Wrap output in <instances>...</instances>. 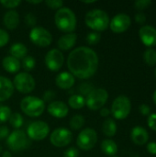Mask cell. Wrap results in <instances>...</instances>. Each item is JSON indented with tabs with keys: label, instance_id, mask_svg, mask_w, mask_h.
<instances>
[{
	"label": "cell",
	"instance_id": "6da1fadb",
	"mask_svg": "<svg viewBox=\"0 0 156 157\" xmlns=\"http://www.w3.org/2000/svg\"><path fill=\"white\" fill-rule=\"evenodd\" d=\"M67 66L70 73L80 79L92 77L98 67V56L89 47L82 46L73 50L67 58Z\"/></svg>",
	"mask_w": 156,
	"mask_h": 157
},
{
	"label": "cell",
	"instance_id": "7a4b0ae2",
	"mask_svg": "<svg viewBox=\"0 0 156 157\" xmlns=\"http://www.w3.org/2000/svg\"><path fill=\"white\" fill-rule=\"evenodd\" d=\"M56 27L63 32L72 33L74 31L77 24L75 14L69 7H62L57 10L54 16Z\"/></svg>",
	"mask_w": 156,
	"mask_h": 157
},
{
	"label": "cell",
	"instance_id": "3957f363",
	"mask_svg": "<svg viewBox=\"0 0 156 157\" xmlns=\"http://www.w3.org/2000/svg\"><path fill=\"white\" fill-rule=\"evenodd\" d=\"M85 22L91 29L96 32H100L108 28L110 20L106 11L102 9H92L86 13Z\"/></svg>",
	"mask_w": 156,
	"mask_h": 157
},
{
	"label": "cell",
	"instance_id": "277c9868",
	"mask_svg": "<svg viewBox=\"0 0 156 157\" xmlns=\"http://www.w3.org/2000/svg\"><path fill=\"white\" fill-rule=\"evenodd\" d=\"M20 109L27 116L36 118L44 112L45 102L37 97L29 96L20 101Z\"/></svg>",
	"mask_w": 156,
	"mask_h": 157
},
{
	"label": "cell",
	"instance_id": "5b68a950",
	"mask_svg": "<svg viewBox=\"0 0 156 157\" xmlns=\"http://www.w3.org/2000/svg\"><path fill=\"white\" fill-rule=\"evenodd\" d=\"M131 102L130 98L124 95L117 97L111 106V114L116 120H125L131 113Z\"/></svg>",
	"mask_w": 156,
	"mask_h": 157
},
{
	"label": "cell",
	"instance_id": "8992f818",
	"mask_svg": "<svg viewBox=\"0 0 156 157\" xmlns=\"http://www.w3.org/2000/svg\"><path fill=\"white\" fill-rule=\"evenodd\" d=\"M86 107L91 110L101 109L108 99V93L104 88L93 89L85 98Z\"/></svg>",
	"mask_w": 156,
	"mask_h": 157
},
{
	"label": "cell",
	"instance_id": "52a82bcc",
	"mask_svg": "<svg viewBox=\"0 0 156 157\" xmlns=\"http://www.w3.org/2000/svg\"><path fill=\"white\" fill-rule=\"evenodd\" d=\"M6 144L10 150L14 152H20L27 149L29 145V141L27 134L21 130H15L9 133L6 138Z\"/></svg>",
	"mask_w": 156,
	"mask_h": 157
},
{
	"label": "cell",
	"instance_id": "ba28073f",
	"mask_svg": "<svg viewBox=\"0 0 156 157\" xmlns=\"http://www.w3.org/2000/svg\"><path fill=\"white\" fill-rule=\"evenodd\" d=\"M14 88H16L18 92L22 94H29L32 92L36 86V83L32 75L27 72L18 73L14 77V81L12 82Z\"/></svg>",
	"mask_w": 156,
	"mask_h": 157
},
{
	"label": "cell",
	"instance_id": "9c48e42d",
	"mask_svg": "<svg viewBox=\"0 0 156 157\" xmlns=\"http://www.w3.org/2000/svg\"><path fill=\"white\" fill-rule=\"evenodd\" d=\"M97 143V134L94 129L86 128L84 129L76 138V144L77 146L84 150L89 151L95 147Z\"/></svg>",
	"mask_w": 156,
	"mask_h": 157
},
{
	"label": "cell",
	"instance_id": "30bf717a",
	"mask_svg": "<svg viewBox=\"0 0 156 157\" xmlns=\"http://www.w3.org/2000/svg\"><path fill=\"white\" fill-rule=\"evenodd\" d=\"M50 132L49 125L42 121L31 122L27 129V136L32 141H42Z\"/></svg>",
	"mask_w": 156,
	"mask_h": 157
},
{
	"label": "cell",
	"instance_id": "8fae6325",
	"mask_svg": "<svg viewBox=\"0 0 156 157\" xmlns=\"http://www.w3.org/2000/svg\"><path fill=\"white\" fill-rule=\"evenodd\" d=\"M29 40L39 47H48L52 41V35L42 27H34L29 32Z\"/></svg>",
	"mask_w": 156,
	"mask_h": 157
},
{
	"label": "cell",
	"instance_id": "7c38bea8",
	"mask_svg": "<svg viewBox=\"0 0 156 157\" xmlns=\"http://www.w3.org/2000/svg\"><path fill=\"white\" fill-rule=\"evenodd\" d=\"M73 140V133L66 128H58L55 129L51 136L50 142L55 147H65Z\"/></svg>",
	"mask_w": 156,
	"mask_h": 157
},
{
	"label": "cell",
	"instance_id": "4fadbf2b",
	"mask_svg": "<svg viewBox=\"0 0 156 157\" xmlns=\"http://www.w3.org/2000/svg\"><path fill=\"white\" fill-rule=\"evenodd\" d=\"M45 64L49 70L52 72L59 71L64 62V56L63 52L58 49H51L45 55Z\"/></svg>",
	"mask_w": 156,
	"mask_h": 157
},
{
	"label": "cell",
	"instance_id": "5bb4252c",
	"mask_svg": "<svg viewBox=\"0 0 156 157\" xmlns=\"http://www.w3.org/2000/svg\"><path fill=\"white\" fill-rule=\"evenodd\" d=\"M131 24V19L129 15L125 13L117 14L109 22L110 29L115 33H122L125 32Z\"/></svg>",
	"mask_w": 156,
	"mask_h": 157
},
{
	"label": "cell",
	"instance_id": "9a60e30c",
	"mask_svg": "<svg viewBox=\"0 0 156 157\" xmlns=\"http://www.w3.org/2000/svg\"><path fill=\"white\" fill-rule=\"evenodd\" d=\"M139 35L143 43L152 48L156 45V29L151 25H144L139 30Z\"/></svg>",
	"mask_w": 156,
	"mask_h": 157
},
{
	"label": "cell",
	"instance_id": "2e32d148",
	"mask_svg": "<svg viewBox=\"0 0 156 157\" xmlns=\"http://www.w3.org/2000/svg\"><path fill=\"white\" fill-rule=\"evenodd\" d=\"M47 110L50 115L56 119H63L69 113L68 106L63 101H52L49 104Z\"/></svg>",
	"mask_w": 156,
	"mask_h": 157
},
{
	"label": "cell",
	"instance_id": "e0dca14e",
	"mask_svg": "<svg viewBox=\"0 0 156 157\" xmlns=\"http://www.w3.org/2000/svg\"><path fill=\"white\" fill-rule=\"evenodd\" d=\"M55 83L59 88L66 90V89L72 88L74 86V85L75 83V79H74V76L71 73L62 72L56 76Z\"/></svg>",
	"mask_w": 156,
	"mask_h": 157
},
{
	"label": "cell",
	"instance_id": "ac0fdd59",
	"mask_svg": "<svg viewBox=\"0 0 156 157\" xmlns=\"http://www.w3.org/2000/svg\"><path fill=\"white\" fill-rule=\"evenodd\" d=\"M14 86L10 79L0 76V102L6 101L11 98L14 93Z\"/></svg>",
	"mask_w": 156,
	"mask_h": 157
},
{
	"label": "cell",
	"instance_id": "d6986e66",
	"mask_svg": "<svg viewBox=\"0 0 156 157\" xmlns=\"http://www.w3.org/2000/svg\"><path fill=\"white\" fill-rule=\"evenodd\" d=\"M131 138L136 145H143L148 142L149 134L144 128L141 126H136L131 130Z\"/></svg>",
	"mask_w": 156,
	"mask_h": 157
},
{
	"label": "cell",
	"instance_id": "ffe728a7",
	"mask_svg": "<svg viewBox=\"0 0 156 157\" xmlns=\"http://www.w3.org/2000/svg\"><path fill=\"white\" fill-rule=\"evenodd\" d=\"M77 40V35L74 32L72 33H66L63 35L57 42V46L61 51H68L72 49Z\"/></svg>",
	"mask_w": 156,
	"mask_h": 157
},
{
	"label": "cell",
	"instance_id": "44dd1931",
	"mask_svg": "<svg viewBox=\"0 0 156 157\" xmlns=\"http://www.w3.org/2000/svg\"><path fill=\"white\" fill-rule=\"evenodd\" d=\"M3 21L6 29L13 30L19 24V15L16 10H9L5 14Z\"/></svg>",
	"mask_w": 156,
	"mask_h": 157
},
{
	"label": "cell",
	"instance_id": "7402d4cb",
	"mask_svg": "<svg viewBox=\"0 0 156 157\" xmlns=\"http://www.w3.org/2000/svg\"><path fill=\"white\" fill-rule=\"evenodd\" d=\"M2 66L9 74H15L17 73L21 67L19 60L12 57V56H6L2 61Z\"/></svg>",
	"mask_w": 156,
	"mask_h": 157
},
{
	"label": "cell",
	"instance_id": "603a6c76",
	"mask_svg": "<svg viewBox=\"0 0 156 157\" xmlns=\"http://www.w3.org/2000/svg\"><path fill=\"white\" fill-rule=\"evenodd\" d=\"M27 52H28V48L21 42H16V43L12 44L9 49L10 56H12L17 60L25 58L27 55Z\"/></svg>",
	"mask_w": 156,
	"mask_h": 157
},
{
	"label": "cell",
	"instance_id": "cb8c5ba5",
	"mask_svg": "<svg viewBox=\"0 0 156 157\" xmlns=\"http://www.w3.org/2000/svg\"><path fill=\"white\" fill-rule=\"evenodd\" d=\"M100 147H101L102 152L105 155H107L110 157L114 156L118 153V145H117V144L113 140H110V139L103 140L102 143H101Z\"/></svg>",
	"mask_w": 156,
	"mask_h": 157
},
{
	"label": "cell",
	"instance_id": "d4e9b609",
	"mask_svg": "<svg viewBox=\"0 0 156 157\" xmlns=\"http://www.w3.org/2000/svg\"><path fill=\"white\" fill-rule=\"evenodd\" d=\"M117 124L113 119H107L103 122L102 132L108 137H113L117 133Z\"/></svg>",
	"mask_w": 156,
	"mask_h": 157
},
{
	"label": "cell",
	"instance_id": "484cf974",
	"mask_svg": "<svg viewBox=\"0 0 156 157\" xmlns=\"http://www.w3.org/2000/svg\"><path fill=\"white\" fill-rule=\"evenodd\" d=\"M68 105L74 109H80L86 106V99L82 95H73L68 99Z\"/></svg>",
	"mask_w": 156,
	"mask_h": 157
},
{
	"label": "cell",
	"instance_id": "4316f807",
	"mask_svg": "<svg viewBox=\"0 0 156 157\" xmlns=\"http://www.w3.org/2000/svg\"><path fill=\"white\" fill-rule=\"evenodd\" d=\"M85 123H86V120H85L84 116L76 114V115H74L72 117V119L70 120L69 124H70V127H71L72 130L78 131V130L83 128Z\"/></svg>",
	"mask_w": 156,
	"mask_h": 157
},
{
	"label": "cell",
	"instance_id": "83f0119b",
	"mask_svg": "<svg viewBox=\"0 0 156 157\" xmlns=\"http://www.w3.org/2000/svg\"><path fill=\"white\" fill-rule=\"evenodd\" d=\"M143 60L149 66H154L156 64V50L153 48H148L143 53Z\"/></svg>",
	"mask_w": 156,
	"mask_h": 157
},
{
	"label": "cell",
	"instance_id": "f1b7e54d",
	"mask_svg": "<svg viewBox=\"0 0 156 157\" xmlns=\"http://www.w3.org/2000/svg\"><path fill=\"white\" fill-rule=\"evenodd\" d=\"M8 121H9L10 125L16 130H18L23 125V117L18 112L12 113Z\"/></svg>",
	"mask_w": 156,
	"mask_h": 157
},
{
	"label": "cell",
	"instance_id": "f546056e",
	"mask_svg": "<svg viewBox=\"0 0 156 157\" xmlns=\"http://www.w3.org/2000/svg\"><path fill=\"white\" fill-rule=\"evenodd\" d=\"M36 65V60L34 57L32 56H26L25 58H23L22 60V67L24 70L26 71H31L34 69Z\"/></svg>",
	"mask_w": 156,
	"mask_h": 157
},
{
	"label": "cell",
	"instance_id": "4dcf8cb0",
	"mask_svg": "<svg viewBox=\"0 0 156 157\" xmlns=\"http://www.w3.org/2000/svg\"><path fill=\"white\" fill-rule=\"evenodd\" d=\"M11 109L7 106L0 105V124L6 122L11 116Z\"/></svg>",
	"mask_w": 156,
	"mask_h": 157
},
{
	"label": "cell",
	"instance_id": "1f68e13d",
	"mask_svg": "<svg viewBox=\"0 0 156 157\" xmlns=\"http://www.w3.org/2000/svg\"><path fill=\"white\" fill-rule=\"evenodd\" d=\"M100 39H101V35L98 32H96V31L90 32L86 36V41L90 45H96V44H97L99 42Z\"/></svg>",
	"mask_w": 156,
	"mask_h": 157
},
{
	"label": "cell",
	"instance_id": "d6a6232c",
	"mask_svg": "<svg viewBox=\"0 0 156 157\" xmlns=\"http://www.w3.org/2000/svg\"><path fill=\"white\" fill-rule=\"evenodd\" d=\"M45 5L51 9H60L63 6V1L62 0H47Z\"/></svg>",
	"mask_w": 156,
	"mask_h": 157
},
{
	"label": "cell",
	"instance_id": "836d02e7",
	"mask_svg": "<svg viewBox=\"0 0 156 157\" xmlns=\"http://www.w3.org/2000/svg\"><path fill=\"white\" fill-rule=\"evenodd\" d=\"M0 4L6 8H15L21 4L19 0H0Z\"/></svg>",
	"mask_w": 156,
	"mask_h": 157
},
{
	"label": "cell",
	"instance_id": "e575fe53",
	"mask_svg": "<svg viewBox=\"0 0 156 157\" xmlns=\"http://www.w3.org/2000/svg\"><path fill=\"white\" fill-rule=\"evenodd\" d=\"M152 4V1L150 0H137L134 2V6L138 10H143L147 8Z\"/></svg>",
	"mask_w": 156,
	"mask_h": 157
},
{
	"label": "cell",
	"instance_id": "d590c367",
	"mask_svg": "<svg viewBox=\"0 0 156 157\" xmlns=\"http://www.w3.org/2000/svg\"><path fill=\"white\" fill-rule=\"evenodd\" d=\"M9 41V34L5 29H0V48L6 46Z\"/></svg>",
	"mask_w": 156,
	"mask_h": 157
},
{
	"label": "cell",
	"instance_id": "8d00e7d4",
	"mask_svg": "<svg viewBox=\"0 0 156 157\" xmlns=\"http://www.w3.org/2000/svg\"><path fill=\"white\" fill-rule=\"evenodd\" d=\"M93 89H94L93 88V86L91 84H87V83L82 84L79 86V91L81 92L82 95H85V96H87Z\"/></svg>",
	"mask_w": 156,
	"mask_h": 157
},
{
	"label": "cell",
	"instance_id": "74e56055",
	"mask_svg": "<svg viewBox=\"0 0 156 157\" xmlns=\"http://www.w3.org/2000/svg\"><path fill=\"white\" fill-rule=\"evenodd\" d=\"M55 97H56V93L54 92V91H52V90H48V91H46V92H44V94H43V101L45 102H52V100L55 98Z\"/></svg>",
	"mask_w": 156,
	"mask_h": 157
},
{
	"label": "cell",
	"instance_id": "f35d334b",
	"mask_svg": "<svg viewBox=\"0 0 156 157\" xmlns=\"http://www.w3.org/2000/svg\"><path fill=\"white\" fill-rule=\"evenodd\" d=\"M25 23L29 27H34L36 25V17L32 13H29L25 16Z\"/></svg>",
	"mask_w": 156,
	"mask_h": 157
},
{
	"label": "cell",
	"instance_id": "ab89813d",
	"mask_svg": "<svg viewBox=\"0 0 156 157\" xmlns=\"http://www.w3.org/2000/svg\"><path fill=\"white\" fill-rule=\"evenodd\" d=\"M78 155H79V151L74 147L68 148L63 153V157H78Z\"/></svg>",
	"mask_w": 156,
	"mask_h": 157
},
{
	"label": "cell",
	"instance_id": "60d3db41",
	"mask_svg": "<svg viewBox=\"0 0 156 157\" xmlns=\"http://www.w3.org/2000/svg\"><path fill=\"white\" fill-rule=\"evenodd\" d=\"M148 126L153 130L156 132V113H153V114H150L149 115V118H148Z\"/></svg>",
	"mask_w": 156,
	"mask_h": 157
},
{
	"label": "cell",
	"instance_id": "b9f144b4",
	"mask_svg": "<svg viewBox=\"0 0 156 157\" xmlns=\"http://www.w3.org/2000/svg\"><path fill=\"white\" fill-rule=\"evenodd\" d=\"M134 19H135V21H136L138 24H143V23L146 21V16H145L143 13L140 12V13H137V14L135 15Z\"/></svg>",
	"mask_w": 156,
	"mask_h": 157
},
{
	"label": "cell",
	"instance_id": "7bdbcfd3",
	"mask_svg": "<svg viewBox=\"0 0 156 157\" xmlns=\"http://www.w3.org/2000/svg\"><path fill=\"white\" fill-rule=\"evenodd\" d=\"M9 135V129L6 126H0V140L7 138Z\"/></svg>",
	"mask_w": 156,
	"mask_h": 157
},
{
	"label": "cell",
	"instance_id": "ee69618b",
	"mask_svg": "<svg viewBox=\"0 0 156 157\" xmlns=\"http://www.w3.org/2000/svg\"><path fill=\"white\" fill-rule=\"evenodd\" d=\"M139 110H140L141 114L143 115V116L149 115V114H150V111H151L150 107H149L148 105H146V104H142V105L140 106V108H139Z\"/></svg>",
	"mask_w": 156,
	"mask_h": 157
},
{
	"label": "cell",
	"instance_id": "f6af8a7d",
	"mask_svg": "<svg viewBox=\"0 0 156 157\" xmlns=\"http://www.w3.org/2000/svg\"><path fill=\"white\" fill-rule=\"evenodd\" d=\"M147 151L152 154V155H156V143L155 142H151L147 145Z\"/></svg>",
	"mask_w": 156,
	"mask_h": 157
},
{
	"label": "cell",
	"instance_id": "bcb514c9",
	"mask_svg": "<svg viewBox=\"0 0 156 157\" xmlns=\"http://www.w3.org/2000/svg\"><path fill=\"white\" fill-rule=\"evenodd\" d=\"M110 114H111V112H110V110H109L108 108H102V109H100V115H101L102 117H104V118L108 117Z\"/></svg>",
	"mask_w": 156,
	"mask_h": 157
},
{
	"label": "cell",
	"instance_id": "7dc6e473",
	"mask_svg": "<svg viewBox=\"0 0 156 157\" xmlns=\"http://www.w3.org/2000/svg\"><path fill=\"white\" fill-rule=\"evenodd\" d=\"M27 2H28L29 4H34V5H38V4L42 3L41 0H39V1H38V0H36V1H31V0H30V1H27Z\"/></svg>",
	"mask_w": 156,
	"mask_h": 157
},
{
	"label": "cell",
	"instance_id": "c3c4849f",
	"mask_svg": "<svg viewBox=\"0 0 156 157\" xmlns=\"http://www.w3.org/2000/svg\"><path fill=\"white\" fill-rule=\"evenodd\" d=\"M2 157H12V155H11V154L9 152H4Z\"/></svg>",
	"mask_w": 156,
	"mask_h": 157
},
{
	"label": "cell",
	"instance_id": "681fc988",
	"mask_svg": "<svg viewBox=\"0 0 156 157\" xmlns=\"http://www.w3.org/2000/svg\"><path fill=\"white\" fill-rule=\"evenodd\" d=\"M97 1L96 0H92V1H82V3H85V4H93V3H96Z\"/></svg>",
	"mask_w": 156,
	"mask_h": 157
},
{
	"label": "cell",
	"instance_id": "f907efd6",
	"mask_svg": "<svg viewBox=\"0 0 156 157\" xmlns=\"http://www.w3.org/2000/svg\"><path fill=\"white\" fill-rule=\"evenodd\" d=\"M153 99H154V102L155 103V105H156V89H155V91L154 92V95H153Z\"/></svg>",
	"mask_w": 156,
	"mask_h": 157
},
{
	"label": "cell",
	"instance_id": "816d5d0a",
	"mask_svg": "<svg viewBox=\"0 0 156 157\" xmlns=\"http://www.w3.org/2000/svg\"><path fill=\"white\" fill-rule=\"evenodd\" d=\"M1 151H2V147L0 146V152H1Z\"/></svg>",
	"mask_w": 156,
	"mask_h": 157
},
{
	"label": "cell",
	"instance_id": "f5cc1de1",
	"mask_svg": "<svg viewBox=\"0 0 156 157\" xmlns=\"http://www.w3.org/2000/svg\"><path fill=\"white\" fill-rule=\"evenodd\" d=\"M155 77H156V69H155Z\"/></svg>",
	"mask_w": 156,
	"mask_h": 157
},
{
	"label": "cell",
	"instance_id": "db71d44e",
	"mask_svg": "<svg viewBox=\"0 0 156 157\" xmlns=\"http://www.w3.org/2000/svg\"><path fill=\"white\" fill-rule=\"evenodd\" d=\"M112 157H116V156H112Z\"/></svg>",
	"mask_w": 156,
	"mask_h": 157
}]
</instances>
